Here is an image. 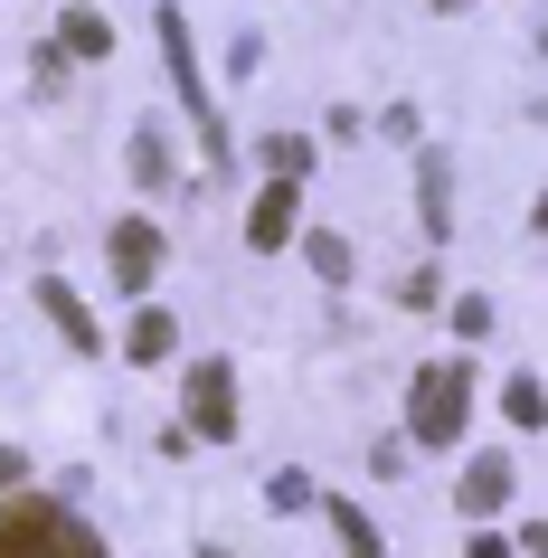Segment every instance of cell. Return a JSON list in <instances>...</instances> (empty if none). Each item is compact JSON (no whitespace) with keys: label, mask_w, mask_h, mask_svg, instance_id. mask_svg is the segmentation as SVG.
I'll return each instance as SVG.
<instances>
[{"label":"cell","mask_w":548,"mask_h":558,"mask_svg":"<svg viewBox=\"0 0 548 558\" xmlns=\"http://www.w3.org/2000/svg\"><path fill=\"white\" fill-rule=\"evenodd\" d=\"M0 558H105V539L58 501H0Z\"/></svg>","instance_id":"1"},{"label":"cell","mask_w":548,"mask_h":558,"mask_svg":"<svg viewBox=\"0 0 548 558\" xmlns=\"http://www.w3.org/2000/svg\"><path fill=\"white\" fill-rule=\"evenodd\" d=\"M463 408H473V369H463V360H435V369H416V388H406V436L416 445H454Z\"/></svg>","instance_id":"2"},{"label":"cell","mask_w":548,"mask_h":558,"mask_svg":"<svg viewBox=\"0 0 548 558\" xmlns=\"http://www.w3.org/2000/svg\"><path fill=\"white\" fill-rule=\"evenodd\" d=\"M161 58H171V86H180V105H190V123H199L208 171H218V161H228V123H218V105H208V86H199V48H190V20H180V10H161Z\"/></svg>","instance_id":"3"},{"label":"cell","mask_w":548,"mask_h":558,"mask_svg":"<svg viewBox=\"0 0 548 558\" xmlns=\"http://www.w3.org/2000/svg\"><path fill=\"white\" fill-rule=\"evenodd\" d=\"M190 436H208V445L236 436V369L228 360H199L190 369Z\"/></svg>","instance_id":"4"},{"label":"cell","mask_w":548,"mask_h":558,"mask_svg":"<svg viewBox=\"0 0 548 558\" xmlns=\"http://www.w3.org/2000/svg\"><path fill=\"white\" fill-rule=\"evenodd\" d=\"M105 256H114V284H123V294H143L151 275H161V228H151V218H123Z\"/></svg>","instance_id":"5"},{"label":"cell","mask_w":548,"mask_h":558,"mask_svg":"<svg viewBox=\"0 0 548 558\" xmlns=\"http://www.w3.org/2000/svg\"><path fill=\"white\" fill-rule=\"evenodd\" d=\"M293 208H303V180H265L256 208H246V246H293Z\"/></svg>","instance_id":"6"},{"label":"cell","mask_w":548,"mask_h":558,"mask_svg":"<svg viewBox=\"0 0 548 558\" xmlns=\"http://www.w3.org/2000/svg\"><path fill=\"white\" fill-rule=\"evenodd\" d=\"M38 313H48V323H58L66 341H76V351H95V341H105V331H95V313H86V303H76V294H66L58 275H48V284H38Z\"/></svg>","instance_id":"7"},{"label":"cell","mask_w":548,"mask_h":558,"mask_svg":"<svg viewBox=\"0 0 548 558\" xmlns=\"http://www.w3.org/2000/svg\"><path fill=\"white\" fill-rule=\"evenodd\" d=\"M463 511H473V521H491V511H501V501H511V464H501V454H483V464L463 473Z\"/></svg>","instance_id":"8"},{"label":"cell","mask_w":548,"mask_h":558,"mask_svg":"<svg viewBox=\"0 0 548 558\" xmlns=\"http://www.w3.org/2000/svg\"><path fill=\"white\" fill-rule=\"evenodd\" d=\"M171 133H161V123H143V133H133V180H143V190H171Z\"/></svg>","instance_id":"9"},{"label":"cell","mask_w":548,"mask_h":558,"mask_svg":"<svg viewBox=\"0 0 548 558\" xmlns=\"http://www.w3.org/2000/svg\"><path fill=\"white\" fill-rule=\"evenodd\" d=\"M58 58H114V29H105L95 10H66V29H58Z\"/></svg>","instance_id":"10"},{"label":"cell","mask_w":548,"mask_h":558,"mask_svg":"<svg viewBox=\"0 0 548 558\" xmlns=\"http://www.w3.org/2000/svg\"><path fill=\"white\" fill-rule=\"evenodd\" d=\"M416 199H426V236H454V199H445V161H416Z\"/></svg>","instance_id":"11"},{"label":"cell","mask_w":548,"mask_h":558,"mask_svg":"<svg viewBox=\"0 0 548 558\" xmlns=\"http://www.w3.org/2000/svg\"><path fill=\"white\" fill-rule=\"evenodd\" d=\"M171 341H180V323H171V313H143V323L123 331V351H133V360H171Z\"/></svg>","instance_id":"12"},{"label":"cell","mask_w":548,"mask_h":558,"mask_svg":"<svg viewBox=\"0 0 548 558\" xmlns=\"http://www.w3.org/2000/svg\"><path fill=\"white\" fill-rule=\"evenodd\" d=\"M265 171H275V180H303V171H313V143H303V133H275V143H265Z\"/></svg>","instance_id":"13"},{"label":"cell","mask_w":548,"mask_h":558,"mask_svg":"<svg viewBox=\"0 0 548 558\" xmlns=\"http://www.w3.org/2000/svg\"><path fill=\"white\" fill-rule=\"evenodd\" d=\"M303 256H313V275H321V284H341V275H350V246H341L331 228H313V246H303Z\"/></svg>","instance_id":"14"},{"label":"cell","mask_w":548,"mask_h":558,"mask_svg":"<svg viewBox=\"0 0 548 558\" xmlns=\"http://www.w3.org/2000/svg\"><path fill=\"white\" fill-rule=\"evenodd\" d=\"M501 408H511V426H539L548 398H539V379H511V398H501Z\"/></svg>","instance_id":"15"},{"label":"cell","mask_w":548,"mask_h":558,"mask_svg":"<svg viewBox=\"0 0 548 558\" xmlns=\"http://www.w3.org/2000/svg\"><path fill=\"white\" fill-rule=\"evenodd\" d=\"M265 501H275V511H303V501H313V483H303V473H275V483H265Z\"/></svg>","instance_id":"16"},{"label":"cell","mask_w":548,"mask_h":558,"mask_svg":"<svg viewBox=\"0 0 548 558\" xmlns=\"http://www.w3.org/2000/svg\"><path fill=\"white\" fill-rule=\"evenodd\" d=\"M454 331H463V341H483V331H491V303L463 294V303H454Z\"/></svg>","instance_id":"17"},{"label":"cell","mask_w":548,"mask_h":558,"mask_svg":"<svg viewBox=\"0 0 548 558\" xmlns=\"http://www.w3.org/2000/svg\"><path fill=\"white\" fill-rule=\"evenodd\" d=\"M20 483H29V454H10V445H0V493H20Z\"/></svg>","instance_id":"18"},{"label":"cell","mask_w":548,"mask_h":558,"mask_svg":"<svg viewBox=\"0 0 548 558\" xmlns=\"http://www.w3.org/2000/svg\"><path fill=\"white\" fill-rule=\"evenodd\" d=\"M199 558H228V549H199Z\"/></svg>","instance_id":"19"}]
</instances>
